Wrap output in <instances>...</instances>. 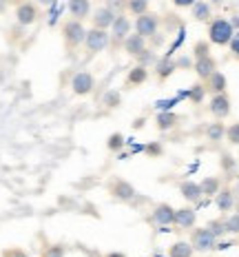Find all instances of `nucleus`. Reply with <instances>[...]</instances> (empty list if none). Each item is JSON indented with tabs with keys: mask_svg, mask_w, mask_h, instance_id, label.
<instances>
[{
	"mask_svg": "<svg viewBox=\"0 0 239 257\" xmlns=\"http://www.w3.org/2000/svg\"><path fill=\"white\" fill-rule=\"evenodd\" d=\"M144 151H146L148 155H162V147H159V144H148Z\"/></svg>",
	"mask_w": 239,
	"mask_h": 257,
	"instance_id": "obj_39",
	"label": "nucleus"
},
{
	"mask_svg": "<svg viewBox=\"0 0 239 257\" xmlns=\"http://www.w3.org/2000/svg\"><path fill=\"white\" fill-rule=\"evenodd\" d=\"M124 49H126V53H129V56L137 58L142 51L146 49V38H144V36H140V34L126 36V40H124Z\"/></svg>",
	"mask_w": 239,
	"mask_h": 257,
	"instance_id": "obj_13",
	"label": "nucleus"
},
{
	"mask_svg": "<svg viewBox=\"0 0 239 257\" xmlns=\"http://www.w3.org/2000/svg\"><path fill=\"white\" fill-rule=\"evenodd\" d=\"M201 193L204 195H217V193L221 191V182L219 178H204V182H201Z\"/></svg>",
	"mask_w": 239,
	"mask_h": 257,
	"instance_id": "obj_26",
	"label": "nucleus"
},
{
	"mask_svg": "<svg viewBox=\"0 0 239 257\" xmlns=\"http://www.w3.org/2000/svg\"><path fill=\"white\" fill-rule=\"evenodd\" d=\"M177 122H179L177 115L171 113V111H164V113L157 115L155 124H157V128H162V131H168V128H173L175 124H177Z\"/></svg>",
	"mask_w": 239,
	"mask_h": 257,
	"instance_id": "obj_24",
	"label": "nucleus"
},
{
	"mask_svg": "<svg viewBox=\"0 0 239 257\" xmlns=\"http://www.w3.org/2000/svg\"><path fill=\"white\" fill-rule=\"evenodd\" d=\"M206 91H210L212 95L215 93H226V76L219 71H215L212 76L206 80Z\"/></svg>",
	"mask_w": 239,
	"mask_h": 257,
	"instance_id": "obj_20",
	"label": "nucleus"
},
{
	"mask_svg": "<svg viewBox=\"0 0 239 257\" xmlns=\"http://www.w3.org/2000/svg\"><path fill=\"white\" fill-rule=\"evenodd\" d=\"M190 12H193V18L197 20V23H208L212 18V9L206 0H197V3L190 7Z\"/></svg>",
	"mask_w": 239,
	"mask_h": 257,
	"instance_id": "obj_19",
	"label": "nucleus"
},
{
	"mask_svg": "<svg viewBox=\"0 0 239 257\" xmlns=\"http://www.w3.org/2000/svg\"><path fill=\"white\" fill-rule=\"evenodd\" d=\"M69 14L76 20H84L91 16V0H69Z\"/></svg>",
	"mask_w": 239,
	"mask_h": 257,
	"instance_id": "obj_14",
	"label": "nucleus"
},
{
	"mask_svg": "<svg viewBox=\"0 0 239 257\" xmlns=\"http://www.w3.org/2000/svg\"><path fill=\"white\" fill-rule=\"evenodd\" d=\"M40 3H42V5H51L53 0H40Z\"/></svg>",
	"mask_w": 239,
	"mask_h": 257,
	"instance_id": "obj_45",
	"label": "nucleus"
},
{
	"mask_svg": "<svg viewBox=\"0 0 239 257\" xmlns=\"http://www.w3.org/2000/svg\"><path fill=\"white\" fill-rule=\"evenodd\" d=\"M131 31V23L126 16H115L113 25H111V40H113V45H120V42L126 40V36H129Z\"/></svg>",
	"mask_w": 239,
	"mask_h": 257,
	"instance_id": "obj_9",
	"label": "nucleus"
},
{
	"mask_svg": "<svg viewBox=\"0 0 239 257\" xmlns=\"http://www.w3.org/2000/svg\"><path fill=\"white\" fill-rule=\"evenodd\" d=\"M206 228H208V231L215 235V237H221V235H226V222H224V219H210Z\"/></svg>",
	"mask_w": 239,
	"mask_h": 257,
	"instance_id": "obj_29",
	"label": "nucleus"
},
{
	"mask_svg": "<svg viewBox=\"0 0 239 257\" xmlns=\"http://www.w3.org/2000/svg\"><path fill=\"white\" fill-rule=\"evenodd\" d=\"M208 111L212 115L217 117V120H221V117H226L230 113V98H228L226 93H215L210 98V104H208Z\"/></svg>",
	"mask_w": 239,
	"mask_h": 257,
	"instance_id": "obj_10",
	"label": "nucleus"
},
{
	"mask_svg": "<svg viewBox=\"0 0 239 257\" xmlns=\"http://www.w3.org/2000/svg\"><path fill=\"white\" fill-rule=\"evenodd\" d=\"M146 80H148L146 67L137 64V67H133L131 71H129V78H126V87H137V84H144Z\"/></svg>",
	"mask_w": 239,
	"mask_h": 257,
	"instance_id": "obj_21",
	"label": "nucleus"
},
{
	"mask_svg": "<svg viewBox=\"0 0 239 257\" xmlns=\"http://www.w3.org/2000/svg\"><path fill=\"white\" fill-rule=\"evenodd\" d=\"M104 102L109 106H118L120 104V93L118 91H109V93L104 95Z\"/></svg>",
	"mask_w": 239,
	"mask_h": 257,
	"instance_id": "obj_36",
	"label": "nucleus"
},
{
	"mask_svg": "<svg viewBox=\"0 0 239 257\" xmlns=\"http://www.w3.org/2000/svg\"><path fill=\"white\" fill-rule=\"evenodd\" d=\"M226 140L230 144H235V147H239V122H235V124H230L226 128Z\"/></svg>",
	"mask_w": 239,
	"mask_h": 257,
	"instance_id": "obj_32",
	"label": "nucleus"
},
{
	"mask_svg": "<svg viewBox=\"0 0 239 257\" xmlns=\"http://www.w3.org/2000/svg\"><path fill=\"white\" fill-rule=\"evenodd\" d=\"M217 71V62L212 60V58H199V60H195V73L201 78V80H208L212 73Z\"/></svg>",
	"mask_w": 239,
	"mask_h": 257,
	"instance_id": "obj_16",
	"label": "nucleus"
},
{
	"mask_svg": "<svg viewBox=\"0 0 239 257\" xmlns=\"http://www.w3.org/2000/svg\"><path fill=\"white\" fill-rule=\"evenodd\" d=\"M93 84H95V80L89 71H80L71 80V89L76 95H89L93 91Z\"/></svg>",
	"mask_w": 239,
	"mask_h": 257,
	"instance_id": "obj_8",
	"label": "nucleus"
},
{
	"mask_svg": "<svg viewBox=\"0 0 239 257\" xmlns=\"http://www.w3.org/2000/svg\"><path fill=\"white\" fill-rule=\"evenodd\" d=\"M215 204H217V208H219L221 213L232 211V206H235V193H232L230 189H221L215 195Z\"/></svg>",
	"mask_w": 239,
	"mask_h": 257,
	"instance_id": "obj_18",
	"label": "nucleus"
},
{
	"mask_svg": "<svg viewBox=\"0 0 239 257\" xmlns=\"http://www.w3.org/2000/svg\"><path fill=\"white\" fill-rule=\"evenodd\" d=\"M40 18V9H38V5H34V3H20L18 7H16V20H18L20 25H34L36 20Z\"/></svg>",
	"mask_w": 239,
	"mask_h": 257,
	"instance_id": "obj_6",
	"label": "nucleus"
},
{
	"mask_svg": "<svg viewBox=\"0 0 239 257\" xmlns=\"http://www.w3.org/2000/svg\"><path fill=\"white\" fill-rule=\"evenodd\" d=\"M232 36H235V29H232L230 20L228 18H212L208 25V42L217 47L230 45Z\"/></svg>",
	"mask_w": 239,
	"mask_h": 257,
	"instance_id": "obj_1",
	"label": "nucleus"
},
{
	"mask_svg": "<svg viewBox=\"0 0 239 257\" xmlns=\"http://www.w3.org/2000/svg\"><path fill=\"white\" fill-rule=\"evenodd\" d=\"M177 69V62H173L171 58H164V60H159L157 62V76H159V80H166L171 73Z\"/></svg>",
	"mask_w": 239,
	"mask_h": 257,
	"instance_id": "obj_25",
	"label": "nucleus"
},
{
	"mask_svg": "<svg viewBox=\"0 0 239 257\" xmlns=\"http://www.w3.org/2000/svg\"><path fill=\"white\" fill-rule=\"evenodd\" d=\"M93 27H98V29H111V25H113L115 20V12L111 7H98L93 12Z\"/></svg>",
	"mask_w": 239,
	"mask_h": 257,
	"instance_id": "obj_11",
	"label": "nucleus"
},
{
	"mask_svg": "<svg viewBox=\"0 0 239 257\" xmlns=\"http://www.w3.org/2000/svg\"><path fill=\"white\" fill-rule=\"evenodd\" d=\"M179 193H182V197L188 202H199L201 195H204V193H201V186L197 182H190V180H186L179 184Z\"/></svg>",
	"mask_w": 239,
	"mask_h": 257,
	"instance_id": "obj_15",
	"label": "nucleus"
},
{
	"mask_svg": "<svg viewBox=\"0 0 239 257\" xmlns=\"http://www.w3.org/2000/svg\"><path fill=\"white\" fill-rule=\"evenodd\" d=\"M151 219L155 224H159V226H168V224L175 222V208L168 206V204H157L155 208H153Z\"/></svg>",
	"mask_w": 239,
	"mask_h": 257,
	"instance_id": "obj_12",
	"label": "nucleus"
},
{
	"mask_svg": "<svg viewBox=\"0 0 239 257\" xmlns=\"http://www.w3.org/2000/svg\"><path fill=\"white\" fill-rule=\"evenodd\" d=\"M224 222H226V233H239V213H232Z\"/></svg>",
	"mask_w": 239,
	"mask_h": 257,
	"instance_id": "obj_33",
	"label": "nucleus"
},
{
	"mask_svg": "<svg viewBox=\"0 0 239 257\" xmlns=\"http://www.w3.org/2000/svg\"><path fill=\"white\" fill-rule=\"evenodd\" d=\"M230 25H232V29H237V31H239V16H232Z\"/></svg>",
	"mask_w": 239,
	"mask_h": 257,
	"instance_id": "obj_42",
	"label": "nucleus"
},
{
	"mask_svg": "<svg viewBox=\"0 0 239 257\" xmlns=\"http://www.w3.org/2000/svg\"><path fill=\"white\" fill-rule=\"evenodd\" d=\"M230 53L235 58H239V31H235V36H232V40H230Z\"/></svg>",
	"mask_w": 239,
	"mask_h": 257,
	"instance_id": "obj_38",
	"label": "nucleus"
},
{
	"mask_svg": "<svg viewBox=\"0 0 239 257\" xmlns=\"http://www.w3.org/2000/svg\"><path fill=\"white\" fill-rule=\"evenodd\" d=\"M109 40H111V36L106 34V29L93 27V29H89L87 36H84V47H87V51L98 53V51H104L106 47H109Z\"/></svg>",
	"mask_w": 239,
	"mask_h": 257,
	"instance_id": "obj_3",
	"label": "nucleus"
},
{
	"mask_svg": "<svg viewBox=\"0 0 239 257\" xmlns=\"http://www.w3.org/2000/svg\"><path fill=\"white\" fill-rule=\"evenodd\" d=\"M195 219H197L195 211L186 206V208H177V211H175V222L173 224H177L179 228H190V226H195Z\"/></svg>",
	"mask_w": 239,
	"mask_h": 257,
	"instance_id": "obj_17",
	"label": "nucleus"
},
{
	"mask_svg": "<svg viewBox=\"0 0 239 257\" xmlns=\"http://www.w3.org/2000/svg\"><path fill=\"white\" fill-rule=\"evenodd\" d=\"M171 3L175 5V7H193L197 0H171Z\"/></svg>",
	"mask_w": 239,
	"mask_h": 257,
	"instance_id": "obj_40",
	"label": "nucleus"
},
{
	"mask_svg": "<svg viewBox=\"0 0 239 257\" xmlns=\"http://www.w3.org/2000/svg\"><path fill=\"white\" fill-rule=\"evenodd\" d=\"M190 244H193L195 250L206 253V250H215L217 248V237L208 231V228H195L193 237H190Z\"/></svg>",
	"mask_w": 239,
	"mask_h": 257,
	"instance_id": "obj_4",
	"label": "nucleus"
},
{
	"mask_svg": "<svg viewBox=\"0 0 239 257\" xmlns=\"http://www.w3.org/2000/svg\"><path fill=\"white\" fill-rule=\"evenodd\" d=\"M204 95H206V87H204V84H195V87L188 91L190 102H195V104H199L201 100H204Z\"/></svg>",
	"mask_w": 239,
	"mask_h": 257,
	"instance_id": "obj_30",
	"label": "nucleus"
},
{
	"mask_svg": "<svg viewBox=\"0 0 239 257\" xmlns=\"http://www.w3.org/2000/svg\"><path fill=\"white\" fill-rule=\"evenodd\" d=\"M137 60H140V64H142V67H146L148 62H155V56H153V51L144 49V51L140 53V56H137Z\"/></svg>",
	"mask_w": 239,
	"mask_h": 257,
	"instance_id": "obj_37",
	"label": "nucleus"
},
{
	"mask_svg": "<svg viewBox=\"0 0 239 257\" xmlns=\"http://www.w3.org/2000/svg\"><path fill=\"white\" fill-rule=\"evenodd\" d=\"M106 147H109V151H120V149L124 147V136H122V133H113V136L109 138V142H106Z\"/></svg>",
	"mask_w": 239,
	"mask_h": 257,
	"instance_id": "obj_31",
	"label": "nucleus"
},
{
	"mask_svg": "<svg viewBox=\"0 0 239 257\" xmlns=\"http://www.w3.org/2000/svg\"><path fill=\"white\" fill-rule=\"evenodd\" d=\"M106 257H126V255H124V253H109Z\"/></svg>",
	"mask_w": 239,
	"mask_h": 257,
	"instance_id": "obj_43",
	"label": "nucleus"
},
{
	"mask_svg": "<svg viewBox=\"0 0 239 257\" xmlns=\"http://www.w3.org/2000/svg\"><path fill=\"white\" fill-rule=\"evenodd\" d=\"M65 253H67V246L56 244V246H51L49 250H45V257H65Z\"/></svg>",
	"mask_w": 239,
	"mask_h": 257,
	"instance_id": "obj_34",
	"label": "nucleus"
},
{
	"mask_svg": "<svg viewBox=\"0 0 239 257\" xmlns=\"http://www.w3.org/2000/svg\"><path fill=\"white\" fill-rule=\"evenodd\" d=\"M109 193L115 197V200H120V202H131L133 197L137 195L135 189H133L126 180H113L109 184Z\"/></svg>",
	"mask_w": 239,
	"mask_h": 257,
	"instance_id": "obj_7",
	"label": "nucleus"
},
{
	"mask_svg": "<svg viewBox=\"0 0 239 257\" xmlns=\"http://www.w3.org/2000/svg\"><path fill=\"white\" fill-rule=\"evenodd\" d=\"M5 3H14V5H20V0H5Z\"/></svg>",
	"mask_w": 239,
	"mask_h": 257,
	"instance_id": "obj_44",
	"label": "nucleus"
},
{
	"mask_svg": "<svg viewBox=\"0 0 239 257\" xmlns=\"http://www.w3.org/2000/svg\"><path fill=\"white\" fill-rule=\"evenodd\" d=\"M206 138L210 142H221L226 138V126L221 122H212V124L206 126Z\"/></svg>",
	"mask_w": 239,
	"mask_h": 257,
	"instance_id": "obj_22",
	"label": "nucleus"
},
{
	"mask_svg": "<svg viewBox=\"0 0 239 257\" xmlns=\"http://www.w3.org/2000/svg\"><path fill=\"white\" fill-rule=\"evenodd\" d=\"M157 27H159V18H157L155 14L146 12V14L137 16V20H135V34L144 36V38H151V36H155Z\"/></svg>",
	"mask_w": 239,
	"mask_h": 257,
	"instance_id": "obj_5",
	"label": "nucleus"
},
{
	"mask_svg": "<svg viewBox=\"0 0 239 257\" xmlns=\"http://www.w3.org/2000/svg\"><path fill=\"white\" fill-rule=\"evenodd\" d=\"M193 253H195V248L188 242H175L171 246V250H168L171 257H193Z\"/></svg>",
	"mask_w": 239,
	"mask_h": 257,
	"instance_id": "obj_23",
	"label": "nucleus"
},
{
	"mask_svg": "<svg viewBox=\"0 0 239 257\" xmlns=\"http://www.w3.org/2000/svg\"><path fill=\"white\" fill-rule=\"evenodd\" d=\"M148 3H151V0H126V9H129L133 16H142L148 12Z\"/></svg>",
	"mask_w": 239,
	"mask_h": 257,
	"instance_id": "obj_27",
	"label": "nucleus"
},
{
	"mask_svg": "<svg viewBox=\"0 0 239 257\" xmlns=\"http://www.w3.org/2000/svg\"><path fill=\"white\" fill-rule=\"evenodd\" d=\"M193 53H195V60H199V58H208L210 56V42H206V40L195 42Z\"/></svg>",
	"mask_w": 239,
	"mask_h": 257,
	"instance_id": "obj_28",
	"label": "nucleus"
},
{
	"mask_svg": "<svg viewBox=\"0 0 239 257\" xmlns=\"http://www.w3.org/2000/svg\"><path fill=\"white\" fill-rule=\"evenodd\" d=\"M62 36H65V45L69 51H73L76 47H80L84 42V36H87V31H84V27L80 20H67L65 25H62Z\"/></svg>",
	"mask_w": 239,
	"mask_h": 257,
	"instance_id": "obj_2",
	"label": "nucleus"
},
{
	"mask_svg": "<svg viewBox=\"0 0 239 257\" xmlns=\"http://www.w3.org/2000/svg\"><path fill=\"white\" fill-rule=\"evenodd\" d=\"M5 257H25V253H23V250H9Z\"/></svg>",
	"mask_w": 239,
	"mask_h": 257,
	"instance_id": "obj_41",
	"label": "nucleus"
},
{
	"mask_svg": "<svg viewBox=\"0 0 239 257\" xmlns=\"http://www.w3.org/2000/svg\"><path fill=\"white\" fill-rule=\"evenodd\" d=\"M235 167H237V164H235V160H232L228 153H221V169L230 173V171H235Z\"/></svg>",
	"mask_w": 239,
	"mask_h": 257,
	"instance_id": "obj_35",
	"label": "nucleus"
},
{
	"mask_svg": "<svg viewBox=\"0 0 239 257\" xmlns=\"http://www.w3.org/2000/svg\"><path fill=\"white\" fill-rule=\"evenodd\" d=\"M210 3H212V5H221V0H210Z\"/></svg>",
	"mask_w": 239,
	"mask_h": 257,
	"instance_id": "obj_46",
	"label": "nucleus"
}]
</instances>
